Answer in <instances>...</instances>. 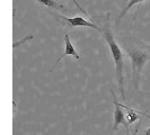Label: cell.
<instances>
[{"mask_svg":"<svg viewBox=\"0 0 150 135\" xmlns=\"http://www.w3.org/2000/svg\"><path fill=\"white\" fill-rule=\"evenodd\" d=\"M141 122H142V120H139V122H138V125H137V127L132 129V133H130V134H127V135H138V133H139V128H140V126H141Z\"/></svg>","mask_w":150,"mask_h":135,"instance_id":"cell-9","label":"cell"},{"mask_svg":"<svg viewBox=\"0 0 150 135\" xmlns=\"http://www.w3.org/2000/svg\"><path fill=\"white\" fill-rule=\"evenodd\" d=\"M119 105L123 108V109H127V120H128L129 125H131L132 123H134L135 120H142L143 117H147V118H149L150 120V115H148L147 112H140V110H135L133 108H131V107H129L127 105H123V104H120L119 103Z\"/></svg>","mask_w":150,"mask_h":135,"instance_id":"cell-6","label":"cell"},{"mask_svg":"<svg viewBox=\"0 0 150 135\" xmlns=\"http://www.w3.org/2000/svg\"><path fill=\"white\" fill-rule=\"evenodd\" d=\"M143 1H146V0H127L125 4L123 5L122 9H121V11H120V14H119V16H117V18H116V22H116V25H117V26L120 25L121 20L123 19V17L127 15V13H128L131 8L133 7V6H135V5H138V4H141V2H143Z\"/></svg>","mask_w":150,"mask_h":135,"instance_id":"cell-7","label":"cell"},{"mask_svg":"<svg viewBox=\"0 0 150 135\" xmlns=\"http://www.w3.org/2000/svg\"><path fill=\"white\" fill-rule=\"evenodd\" d=\"M144 135H150V127H148L144 132Z\"/></svg>","mask_w":150,"mask_h":135,"instance_id":"cell-11","label":"cell"},{"mask_svg":"<svg viewBox=\"0 0 150 135\" xmlns=\"http://www.w3.org/2000/svg\"><path fill=\"white\" fill-rule=\"evenodd\" d=\"M52 14V16L54 17V19L58 22L62 24L63 26H67L69 28H74V27H90L94 28L97 32L100 33V27L98 26L97 24H95L94 22H88L86 19H83V17H74V18H68L66 16H62L61 14L58 13H50Z\"/></svg>","mask_w":150,"mask_h":135,"instance_id":"cell-3","label":"cell"},{"mask_svg":"<svg viewBox=\"0 0 150 135\" xmlns=\"http://www.w3.org/2000/svg\"><path fill=\"white\" fill-rule=\"evenodd\" d=\"M38 2H40L41 5H44L45 7L52 8V9H55V10H67V8L64 7L63 5H61L59 2H57L55 0H36Z\"/></svg>","mask_w":150,"mask_h":135,"instance_id":"cell-8","label":"cell"},{"mask_svg":"<svg viewBox=\"0 0 150 135\" xmlns=\"http://www.w3.org/2000/svg\"><path fill=\"white\" fill-rule=\"evenodd\" d=\"M111 95L113 97V104L115 106V109H114V125H113V131H116L119 125H124L127 128V134H130V125H129L127 117L124 116V112H123V108L119 105V101L116 99V95L114 92V90L111 89Z\"/></svg>","mask_w":150,"mask_h":135,"instance_id":"cell-4","label":"cell"},{"mask_svg":"<svg viewBox=\"0 0 150 135\" xmlns=\"http://www.w3.org/2000/svg\"><path fill=\"white\" fill-rule=\"evenodd\" d=\"M68 55H72L74 58H76V59H77V61H78V62H80V56H79V54H78V53H77V51H76L75 46H74V45H72V43H71L69 34H66V35H64V53H63L60 58L57 60V62L53 64V67L51 68V70H50V71H53V70H54V68H57V65L59 64V62H60L63 58L68 56Z\"/></svg>","mask_w":150,"mask_h":135,"instance_id":"cell-5","label":"cell"},{"mask_svg":"<svg viewBox=\"0 0 150 135\" xmlns=\"http://www.w3.org/2000/svg\"><path fill=\"white\" fill-rule=\"evenodd\" d=\"M116 41L131 60L132 79L134 83V88L139 89L140 78L144 64L150 60V45L144 44L142 41L133 36L117 37Z\"/></svg>","mask_w":150,"mask_h":135,"instance_id":"cell-2","label":"cell"},{"mask_svg":"<svg viewBox=\"0 0 150 135\" xmlns=\"http://www.w3.org/2000/svg\"><path fill=\"white\" fill-rule=\"evenodd\" d=\"M111 14L105 13L103 15H95L91 16L90 19L91 22L97 24L100 27V35L106 41V43L108 45L111 53H112L113 61L115 64V75H116V80L119 84V89L122 100L125 101V91H124V55L122 53V50L120 49V45L117 43L116 38L114 36L111 28V22H110Z\"/></svg>","mask_w":150,"mask_h":135,"instance_id":"cell-1","label":"cell"},{"mask_svg":"<svg viewBox=\"0 0 150 135\" xmlns=\"http://www.w3.org/2000/svg\"><path fill=\"white\" fill-rule=\"evenodd\" d=\"M72 1H74V4H75L76 6H77V8H78L79 10H81V13H83V15H88V14L86 13V10H85V9H83V8L81 7V6L79 5V4H78V1H77V0H72Z\"/></svg>","mask_w":150,"mask_h":135,"instance_id":"cell-10","label":"cell"}]
</instances>
